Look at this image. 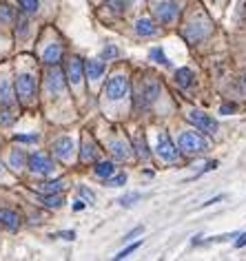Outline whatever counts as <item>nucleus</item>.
Masks as SVG:
<instances>
[{
    "instance_id": "obj_20",
    "label": "nucleus",
    "mask_w": 246,
    "mask_h": 261,
    "mask_svg": "<svg viewBox=\"0 0 246 261\" xmlns=\"http://www.w3.org/2000/svg\"><path fill=\"white\" fill-rule=\"evenodd\" d=\"M176 82H178L182 89L191 87V84H193V71H191V69H178V71H176Z\"/></svg>"
},
{
    "instance_id": "obj_26",
    "label": "nucleus",
    "mask_w": 246,
    "mask_h": 261,
    "mask_svg": "<svg viewBox=\"0 0 246 261\" xmlns=\"http://www.w3.org/2000/svg\"><path fill=\"white\" fill-rule=\"evenodd\" d=\"M135 153H138L142 160H149V151H146V140L142 138V135H138V138H135Z\"/></svg>"
},
{
    "instance_id": "obj_9",
    "label": "nucleus",
    "mask_w": 246,
    "mask_h": 261,
    "mask_svg": "<svg viewBox=\"0 0 246 261\" xmlns=\"http://www.w3.org/2000/svg\"><path fill=\"white\" fill-rule=\"evenodd\" d=\"M82 73H85V64L78 56H71V60L67 62V77L71 84H80L82 82Z\"/></svg>"
},
{
    "instance_id": "obj_22",
    "label": "nucleus",
    "mask_w": 246,
    "mask_h": 261,
    "mask_svg": "<svg viewBox=\"0 0 246 261\" xmlns=\"http://www.w3.org/2000/svg\"><path fill=\"white\" fill-rule=\"evenodd\" d=\"M62 188H64V181H62V179L42 181V184H38V191H42V193H60Z\"/></svg>"
},
{
    "instance_id": "obj_11",
    "label": "nucleus",
    "mask_w": 246,
    "mask_h": 261,
    "mask_svg": "<svg viewBox=\"0 0 246 261\" xmlns=\"http://www.w3.org/2000/svg\"><path fill=\"white\" fill-rule=\"evenodd\" d=\"M200 24H202V22H191L189 27H186V31H184V36L189 38L191 42H200V40H202V38L211 31V24H209V22H206L204 27H200Z\"/></svg>"
},
{
    "instance_id": "obj_17",
    "label": "nucleus",
    "mask_w": 246,
    "mask_h": 261,
    "mask_svg": "<svg viewBox=\"0 0 246 261\" xmlns=\"http://www.w3.org/2000/svg\"><path fill=\"white\" fill-rule=\"evenodd\" d=\"M85 71L91 80H98V77H102V73H105V62L102 60H89Z\"/></svg>"
},
{
    "instance_id": "obj_23",
    "label": "nucleus",
    "mask_w": 246,
    "mask_h": 261,
    "mask_svg": "<svg viewBox=\"0 0 246 261\" xmlns=\"http://www.w3.org/2000/svg\"><path fill=\"white\" fill-rule=\"evenodd\" d=\"M115 173V166H113V162H100L98 166H95V175L98 177H111V175Z\"/></svg>"
},
{
    "instance_id": "obj_43",
    "label": "nucleus",
    "mask_w": 246,
    "mask_h": 261,
    "mask_svg": "<svg viewBox=\"0 0 246 261\" xmlns=\"http://www.w3.org/2000/svg\"><path fill=\"white\" fill-rule=\"evenodd\" d=\"M73 208H76V211H82V208H85V204H82V201H76Z\"/></svg>"
},
{
    "instance_id": "obj_33",
    "label": "nucleus",
    "mask_w": 246,
    "mask_h": 261,
    "mask_svg": "<svg viewBox=\"0 0 246 261\" xmlns=\"http://www.w3.org/2000/svg\"><path fill=\"white\" fill-rule=\"evenodd\" d=\"M138 248H140V241H135V244H131L129 248H125V250H122V252L115 254V259H125V257H129V254H131L133 250H138Z\"/></svg>"
},
{
    "instance_id": "obj_7",
    "label": "nucleus",
    "mask_w": 246,
    "mask_h": 261,
    "mask_svg": "<svg viewBox=\"0 0 246 261\" xmlns=\"http://www.w3.org/2000/svg\"><path fill=\"white\" fill-rule=\"evenodd\" d=\"M189 122H193L200 130H204L206 135H215L217 133V122L211 115L202 113V111H191L189 113Z\"/></svg>"
},
{
    "instance_id": "obj_16",
    "label": "nucleus",
    "mask_w": 246,
    "mask_h": 261,
    "mask_svg": "<svg viewBox=\"0 0 246 261\" xmlns=\"http://www.w3.org/2000/svg\"><path fill=\"white\" fill-rule=\"evenodd\" d=\"M60 56H62V47L60 44H49L47 49H44V54H42V60L47 62V64H56L58 60H60Z\"/></svg>"
},
{
    "instance_id": "obj_31",
    "label": "nucleus",
    "mask_w": 246,
    "mask_h": 261,
    "mask_svg": "<svg viewBox=\"0 0 246 261\" xmlns=\"http://www.w3.org/2000/svg\"><path fill=\"white\" fill-rule=\"evenodd\" d=\"M11 18H14V11L7 5H0V22H9Z\"/></svg>"
},
{
    "instance_id": "obj_42",
    "label": "nucleus",
    "mask_w": 246,
    "mask_h": 261,
    "mask_svg": "<svg viewBox=\"0 0 246 261\" xmlns=\"http://www.w3.org/2000/svg\"><path fill=\"white\" fill-rule=\"evenodd\" d=\"M215 166H217V162H209V164L204 166V171H213V168H215Z\"/></svg>"
},
{
    "instance_id": "obj_25",
    "label": "nucleus",
    "mask_w": 246,
    "mask_h": 261,
    "mask_svg": "<svg viewBox=\"0 0 246 261\" xmlns=\"http://www.w3.org/2000/svg\"><path fill=\"white\" fill-rule=\"evenodd\" d=\"M80 160L82 162H93L95 160V148L91 142H85V146H82V153H80Z\"/></svg>"
},
{
    "instance_id": "obj_35",
    "label": "nucleus",
    "mask_w": 246,
    "mask_h": 261,
    "mask_svg": "<svg viewBox=\"0 0 246 261\" xmlns=\"http://www.w3.org/2000/svg\"><path fill=\"white\" fill-rule=\"evenodd\" d=\"M16 142H38V135H16Z\"/></svg>"
},
{
    "instance_id": "obj_13",
    "label": "nucleus",
    "mask_w": 246,
    "mask_h": 261,
    "mask_svg": "<svg viewBox=\"0 0 246 261\" xmlns=\"http://www.w3.org/2000/svg\"><path fill=\"white\" fill-rule=\"evenodd\" d=\"M109 151L113 153L115 160H129L131 158V151H129V144L125 140H113L111 144H109Z\"/></svg>"
},
{
    "instance_id": "obj_6",
    "label": "nucleus",
    "mask_w": 246,
    "mask_h": 261,
    "mask_svg": "<svg viewBox=\"0 0 246 261\" xmlns=\"http://www.w3.org/2000/svg\"><path fill=\"white\" fill-rule=\"evenodd\" d=\"M178 14H180V9L173 0H160V3L155 5V16H158V20L164 22V24L176 22Z\"/></svg>"
},
{
    "instance_id": "obj_12",
    "label": "nucleus",
    "mask_w": 246,
    "mask_h": 261,
    "mask_svg": "<svg viewBox=\"0 0 246 261\" xmlns=\"http://www.w3.org/2000/svg\"><path fill=\"white\" fill-rule=\"evenodd\" d=\"M62 89H64V80H62V73L58 69H54L51 73L47 75V91L49 93H54V95H58V93H62Z\"/></svg>"
},
{
    "instance_id": "obj_36",
    "label": "nucleus",
    "mask_w": 246,
    "mask_h": 261,
    "mask_svg": "<svg viewBox=\"0 0 246 261\" xmlns=\"http://www.w3.org/2000/svg\"><path fill=\"white\" fill-rule=\"evenodd\" d=\"M242 246H246V232L237 234V239H235V248H242Z\"/></svg>"
},
{
    "instance_id": "obj_3",
    "label": "nucleus",
    "mask_w": 246,
    "mask_h": 261,
    "mask_svg": "<svg viewBox=\"0 0 246 261\" xmlns=\"http://www.w3.org/2000/svg\"><path fill=\"white\" fill-rule=\"evenodd\" d=\"M16 95L22 102H31L36 95V77L31 73H20L16 77Z\"/></svg>"
},
{
    "instance_id": "obj_18",
    "label": "nucleus",
    "mask_w": 246,
    "mask_h": 261,
    "mask_svg": "<svg viewBox=\"0 0 246 261\" xmlns=\"http://www.w3.org/2000/svg\"><path fill=\"white\" fill-rule=\"evenodd\" d=\"M0 104H3V107L14 104V89H11V84L7 80L0 82Z\"/></svg>"
},
{
    "instance_id": "obj_10",
    "label": "nucleus",
    "mask_w": 246,
    "mask_h": 261,
    "mask_svg": "<svg viewBox=\"0 0 246 261\" xmlns=\"http://www.w3.org/2000/svg\"><path fill=\"white\" fill-rule=\"evenodd\" d=\"M51 148H54L56 158L69 160L71 153H73V140H71V138H60V140H56L54 144H51Z\"/></svg>"
},
{
    "instance_id": "obj_5",
    "label": "nucleus",
    "mask_w": 246,
    "mask_h": 261,
    "mask_svg": "<svg viewBox=\"0 0 246 261\" xmlns=\"http://www.w3.org/2000/svg\"><path fill=\"white\" fill-rule=\"evenodd\" d=\"M155 153H158L164 162H176L178 160V148L171 142V138H169V133H166V130H162V133L158 135V146H155Z\"/></svg>"
},
{
    "instance_id": "obj_24",
    "label": "nucleus",
    "mask_w": 246,
    "mask_h": 261,
    "mask_svg": "<svg viewBox=\"0 0 246 261\" xmlns=\"http://www.w3.org/2000/svg\"><path fill=\"white\" fill-rule=\"evenodd\" d=\"M16 3H18V7H20L24 14H36L38 7H40L38 0H16Z\"/></svg>"
},
{
    "instance_id": "obj_8",
    "label": "nucleus",
    "mask_w": 246,
    "mask_h": 261,
    "mask_svg": "<svg viewBox=\"0 0 246 261\" xmlns=\"http://www.w3.org/2000/svg\"><path fill=\"white\" fill-rule=\"evenodd\" d=\"M29 171L36 175H49V173H54V162L44 153H31L29 155Z\"/></svg>"
},
{
    "instance_id": "obj_27",
    "label": "nucleus",
    "mask_w": 246,
    "mask_h": 261,
    "mask_svg": "<svg viewBox=\"0 0 246 261\" xmlns=\"http://www.w3.org/2000/svg\"><path fill=\"white\" fill-rule=\"evenodd\" d=\"M151 60H155V62H160V64H164V67H169L171 64V60H166V56H164V51H162L160 47H155V49H151Z\"/></svg>"
},
{
    "instance_id": "obj_39",
    "label": "nucleus",
    "mask_w": 246,
    "mask_h": 261,
    "mask_svg": "<svg viewBox=\"0 0 246 261\" xmlns=\"http://www.w3.org/2000/svg\"><path fill=\"white\" fill-rule=\"evenodd\" d=\"M18 29V27H16ZM29 31V24H27V20H24V18H20V36H24Z\"/></svg>"
},
{
    "instance_id": "obj_38",
    "label": "nucleus",
    "mask_w": 246,
    "mask_h": 261,
    "mask_svg": "<svg viewBox=\"0 0 246 261\" xmlns=\"http://www.w3.org/2000/svg\"><path fill=\"white\" fill-rule=\"evenodd\" d=\"M11 120H14V115H11L9 111H5V115H0V124H9Z\"/></svg>"
},
{
    "instance_id": "obj_19",
    "label": "nucleus",
    "mask_w": 246,
    "mask_h": 261,
    "mask_svg": "<svg viewBox=\"0 0 246 261\" xmlns=\"http://www.w3.org/2000/svg\"><path fill=\"white\" fill-rule=\"evenodd\" d=\"M40 201L44 206H49V208H60L64 204V197L60 193H47V195H42Z\"/></svg>"
},
{
    "instance_id": "obj_37",
    "label": "nucleus",
    "mask_w": 246,
    "mask_h": 261,
    "mask_svg": "<svg viewBox=\"0 0 246 261\" xmlns=\"http://www.w3.org/2000/svg\"><path fill=\"white\" fill-rule=\"evenodd\" d=\"M142 230H144V228H142V226H138V228H133V230H131V232H129V234H127V237H125V239H133V237H138V234H142Z\"/></svg>"
},
{
    "instance_id": "obj_30",
    "label": "nucleus",
    "mask_w": 246,
    "mask_h": 261,
    "mask_svg": "<svg viewBox=\"0 0 246 261\" xmlns=\"http://www.w3.org/2000/svg\"><path fill=\"white\" fill-rule=\"evenodd\" d=\"M118 56H120V51H118V47H113V44H107L105 51H102L105 60H113V58H118Z\"/></svg>"
},
{
    "instance_id": "obj_4",
    "label": "nucleus",
    "mask_w": 246,
    "mask_h": 261,
    "mask_svg": "<svg viewBox=\"0 0 246 261\" xmlns=\"http://www.w3.org/2000/svg\"><path fill=\"white\" fill-rule=\"evenodd\" d=\"M129 93V80L125 75H113L105 87V95L109 100H122Z\"/></svg>"
},
{
    "instance_id": "obj_34",
    "label": "nucleus",
    "mask_w": 246,
    "mask_h": 261,
    "mask_svg": "<svg viewBox=\"0 0 246 261\" xmlns=\"http://www.w3.org/2000/svg\"><path fill=\"white\" fill-rule=\"evenodd\" d=\"M78 193H80V195H82V197H85V199L89 201V204H93L95 195H93L91 191H89V188H87V186H80V188H78Z\"/></svg>"
},
{
    "instance_id": "obj_32",
    "label": "nucleus",
    "mask_w": 246,
    "mask_h": 261,
    "mask_svg": "<svg viewBox=\"0 0 246 261\" xmlns=\"http://www.w3.org/2000/svg\"><path fill=\"white\" fill-rule=\"evenodd\" d=\"M140 199V193H131V195H125V197H120V206H133L135 201Z\"/></svg>"
},
{
    "instance_id": "obj_44",
    "label": "nucleus",
    "mask_w": 246,
    "mask_h": 261,
    "mask_svg": "<svg viewBox=\"0 0 246 261\" xmlns=\"http://www.w3.org/2000/svg\"><path fill=\"white\" fill-rule=\"evenodd\" d=\"M0 173H3V164H0Z\"/></svg>"
},
{
    "instance_id": "obj_1",
    "label": "nucleus",
    "mask_w": 246,
    "mask_h": 261,
    "mask_svg": "<svg viewBox=\"0 0 246 261\" xmlns=\"http://www.w3.org/2000/svg\"><path fill=\"white\" fill-rule=\"evenodd\" d=\"M178 146H180V151L186 153V155H198V153H204L206 148H209L206 146V140L202 135L193 133V130H184V133L180 135Z\"/></svg>"
},
{
    "instance_id": "obj_45",
    "label": "nucleus",
    "mask_w": 246,
    "mask_h": 261,
    "mask_svg": "<svg viewBox=\"0 0 246 261\" xmlns=\"http://www.w3.org/2000/svg\"><path fill=\"white\" fill-rule=\"evenodd\" d=\"M244 82H246V75H244Z\"/></svg>"
},
{
    "instance_id": "obj_29",
    "label": "nucleus",
    "mask_w": 246,
    "mask_h": 261,
    "mask_svg": "<svg viewBox=\"0 0 246 261\" xmlns=\"http://www.w3.org/2000/svg\"><path fill=\"white\" fill-rule=\"evenodd\" d=\"M11 166H14L16 168V171H18V168H22L24 166V153L20 151V148H16V151L14 153H11Z\"/></svg>"
},
{
    "instance_id": "obj_41",
    "label": "nucleus",
    "mask_w": 246,
    "mask_h": 261,
    "mask_svg": "<svg viewBox=\"0 0 246 261\" xmlns=\"http://www.w3.org/2000/svg\"><path fill=\"white\" fill-rule=\"evenodd\" d=\"M224 199V195H219V197H213L211 201H204V206H211V204H217V201H222Z\"/></svg>"
},
{
    "instance_id": "obj_28",
    "label": "nucleus",
    "mask_w": 246,
    "mask_h": 261,
    "mask_svg": "<svg viewBox=\"0 0 246 261\" xmlns=\"http://www.w3.org/2000/svg\"><path fill=\"white\" fill-rule=\"evenodd\" d=\"M125 184H127V175L125 173H118V175L107 177V186H111V188H118V186H125Z\"/></svg>"
},
{
    "instance_id": "obj_15",
    "label": "nucleus",
    "mask_w": 246,
    "mask_h": 261,
    "mask_svg": "<svg viewBox=\"0 0 246 261\" xmlns=\"http://www.w3.org/2000/svg\"><path fill=\"white\" fill-rule=\"evenodd\" d=\"M135 31H138V36H155L158 34V27H155V22L151 18H140L135 22Z\"/></svg>"
},
{
    "instance_id": "obj_40",
    "label": "nucleus",
    "mask_w": 246,
    "mask_h": 261,
    "mask_svg": "<svg viewBox=\"0 0 246 261\" xmlns=\"http://www.w3.org/2000/svg\"><path fill=\"white\" fill-rule=\"evenodd\" d=\"M60 237H62V239L73 241V239H76V232H73V230H71V232H69V230H64V232H60Z\"/></svg>"
},
{
    "instance_id": "obj_14",
    "label": "nucleus",
    "mask_w": 246,
    "mask_h": 261,
    "mask_svg": "<svg viewBox=\"0 0 246 261\" xmlns=\"http://www.w3.org/2000/svg\"><path fill=\"white\" fill-rule=\"evenodd\" d=\"M0 224L9 230H16L20 226V217L14 213V211H7V208H0Z\"/></svg>"
},
{
    "instance_id": "obj_2",
    "label": "nucleus",
    "mask_w": 246,
    "mask_h": 261,
    "mask_svg": "<svg viewBox=\"0 0 246 261\" xmlns=\"http://www.w3.org/2000/svg\"><path fill=\"white\" fill-rule=\"evenodd\" d=\"M158 95H160V82L155 77H146L135 91V102H138V107H149L151 102H155Z\"/></svg>"
},
{
    "instance_id": "obj_21",
    "label": "nucleus",
    "mask_w": 246,
    "mask_h": 261,
    "mask_svg": "<svg viewBox=\"0 0 246 261\" xmlns=\"http://www.w3.org/2000/svg\"><path fill=\"white\" fill-rule=\"evenodd\" d=\"M133 5V0H107L105 3V7L109 11H113V14H122L127 7H131Z\"/></svg>"
}]
</instances>
